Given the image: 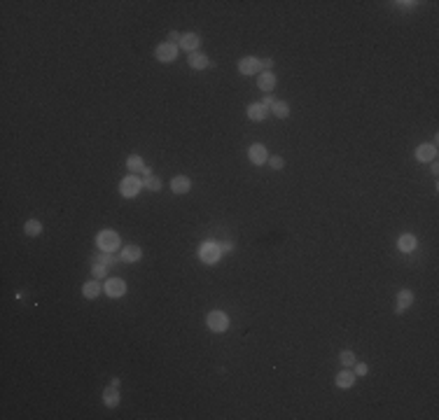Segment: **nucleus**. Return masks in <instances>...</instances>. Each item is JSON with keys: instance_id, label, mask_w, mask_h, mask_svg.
<instances>
[{"instance_id": "f257e3e1", "label": "nucleus", "mask_w": 439, "mask_h": 420, "mask_svg": "<svg viewBox=\"0 0 439 420\" xmlns=\"http://www.w3.org/2000/svg\"><path fill=\"white\" fill-rule=\"evenodd\" d=\"M206 325H208L210 331L222 334V331L229 329V315L224 311H210L208 315H206Z\"/></svg>"}, {"instance_id": "f03ea898", "label": "nucleus", "mask_w": 439, "mask_h": 420, "mask_svg": "<svg viewBox=\"0 0 439 420\" xmlns=\"http://www.w3.org/2000/svg\"><path fill=\"white\" fill-rule=\"evenodd\" d=\"M96 245L103 250V252H117L119 250V234L117 231H101V234L96 236Z\"/></svg>"}, {"instance_id": "7ed1b4c3", "label": "nucleus", "mask_w": 439, "mask_h": 420, "mask_svg": "<svg viewBox=\"0 0 439 420\" xmlns=\"http://www.w3.org/2000/svg\"><path fill=\"white\" fill-rule=\"evenodd\" d=\"M220 257H222L220 243H213V241L201 243V248H199V259L201 261H206V264H215V261H220Z\"/></svg>"}, {"instance_id": "20e7f679", "label": "nucleus", "mask_w": 439, "mask_h": 420, "mask_svg": "<svg viewBox=\"0 0 439 420\" xmlns=\"http://www.w3.org/2000/svg\"><path fill=\"white\" fill-rule=\"evenodd\" d=\"M143 189V180L136 178V175H127V178L119 182V194L124 198H134L138 196V191Z\"/></svg>"}, {"instance_id": "39448f33", "label": "nucleus", "mask_w": 439, "mask_h": 420, "mask_svg": "<svg viewBox=\"0 0 439 420\" xmlns=\"http://www.w3.org/2000/svg\"><path fill=\"white\" fill-rule=\"evenodd\" d=\"M154 56H157V61H161V63H173V61L178 58V47L168 45V42H161V45L154 49Z\"/></svg>"}, {"instance_id": "423d86ee", "label": "nucleus", "mask_w": 439, "mask_h": 420, "mask_svg": "<svg viewBox=\"0 0 439 420\" xmlns=\"http://www.w3.org/2000/svg\"><path fill=\"white\" fill-rule=\"evenodd\" d=\"M103 290H105V294H108V297L119 299V297H124V294H127V283H124L121 278H108V280H105V287H103Z\"/></svg>"}, {"instance_id": "0eeeda50", "label": "nucleus", "mask_w": 439, "mask_h": 420, "mask_svg": "<svg viewBox=\"0 0 439 420\" xmlns=\"http://www.w3.org/2000/svg\"><path fill=\"white\" fill-rule=\"evenodd\" d=\"M248 159L253 161L255 166L267 164V161H269V152H267V147L262 145V143H255V145H250V147H248Z\"/></svg>"}, {"instance_id": "6e6552de", "label": "nucleus", "mask_w": 439, "mask_h": 420, "mask_svg": "<svg viewBox=\"0 0 439 420\" xmlns=\"http://www.w3.org/2000/svg\"><path fill=\"white\" fill-rule=\"evenodd\" d=\"M238 73H241V75H260L262 73L260 58H255V56L241 58V61H238Z\"/></svg>"}, {"instance_id": "1a4fd4ad", "label": "nucleus", "mask_w": 439, "mask_h": 420, "mask_svg": "<svg viewBox=\"0 0 439 420\" xmlns=\"http://www.w3.org/2000/svg\"><path fill=\"white\" fill-rule=\"evenodd\" d=\"M416 159L418 161H434L437 159V145L434 143H423V145L416 147Z\"/></svg>"}, {"instance_id": "9d476101", "label": "nucleus", "mask_w": 439, "mask_h": 420, "mask_svg": "<svg viewBox=\"0 0 439 420\" xmlns=\"http://www.w3.org/2000/svg\"><path fill=\"white\" fill-rule=\"evenodd\" d=\"M187 63H190V68H194V70H206L210 65V61H208V56H206L204 51H192L190 56H187Z\"/></svg>"}, {"instance_id": "9b49d317", "label": "nucleus", "mask_w": 439, "mask_h": 420, "mask_svg": "<svg viewBox=\"0 0 439 420\" xmlns=\"http://www.w3.org/2000/svg\"><path fill=\"white\" fill-rule=\"evenodd\" d=\"M411 304H414V292H411V290H400V292H397V306H395V313H404Z\"/></svg>"}, {"instance_id": "f8f14e48", "label": "nucleus", "mask_w": 439, "mask_h": 420, "mask_svg": "<svg viewBox=\"0 0 439 420\" xmlns=\"http://www.w3.org/2000/svg\"><path fill=\"white\" fill-rule=\"evenodd\" d=\"M103 404H105L108 408H115L117 404H119V388H117V385L110 383L108 388L103 390Z\"/></svg>"}, {"instance_id": "ddd939ff", "label": "nucleus", "mask_w": 439, "mask_h": 420, "mask_svg": "<svg viewBox=\"0 0 439 420\" xmlns=\"http://www.w3.org/2000/svg\"><path fill=\"white\" fill-rule=\"evenodd\" d=\"M192 189V180L187 175H175L171 180V191L173 194H187Z\"/></svg>"}, {"instance_id": "4468645a", "label": "nucleus", "mask_w": 439, "mask_h": 420, "mask_svg": "<svg viewBox=\"0 0 439 420\" xmlns=\"http://www.w3.org/2000/svg\"><path fill=\"white\" fill-rule=\"evenodd\" d=\"M101 292H103V287H101V283H98L96 278L94 280H87V283L82 285V297H84V299H96Z\"/></svg>"}, {"instance_id": "2eb2a0df", "label": "nucleus", "mask_w": 439, "mask_h": 420, "mask_svg": "<svg viewBox=\"0 0 439 420\" xmlns=\"http://www.w3.org/2000/svg\"><path fill=\"white\" fill-rule=\"evenodd\" d=\"M257 87H260L262 91H274L276 89V75L274 73H260L257 75Z\"/></svg>"}, {"instance_id": "dca6fc26", "label": "nucleus", "mask_w": 439, "mask_h": 420, "mask_svg": "<svg viewBox=\"0 0 439 420\" xmlns=\"http://www.w3.org/2000/svg\"><path fill=\"white\" fill-rule=\"evenodd\" d=\"M355 378H357V376L353 374L350 369H344V371H339V374H337L334 383H337L339 388H344V390H346V388H353V385H355Z\"/></svg>"}, {"instance_id": "f3484780", "label": "nucleus", "mask_w": 439, "mask_h": 420, "mask_svg": "<svg viewBox=\"0 0 439 420\" xmlns=\"http://www.w3.org/2000/svg\"><path fill=\"white\" fill-rule=\"evenodd\" d=\"M182 49L185 51H199V47H201V38H199L197 33H185V35H182Z\"/></svg>"}, {"instance_id": "a211bd4d", "label": "nucleus", "mask_w": 439, "mask_h": 420, "mask_svg": "<svg viewBox=\"0 0 439 420\" xmlns=\"http://www.w3.org/2000/svg\"><path fill=\"white\" fill-rule=\"evenodd\" d=\"M397 250L400 252H414L416 250V236L414 234H402L400 236V241H397Z\"/></svg>"}, {"instance_id": "6ab92c4d", "label": "nucleus", "mask_w": 439, "mask_h": 420, "mask_svg": "<svg viewBox=\"0 0 439 420\" xmlns=\"http://www.w3.org/2000/svg\"><path fill=\"white\" fill-rule=\"evenodd\" d=\"M267 115H269V108H264L262 103H253V105H248V119L262 121V119H267Z\"/></svg>"}, {"instance_id": "aec40b11", "label": "nucleus", "mask_w": 439, "mask_h": 420, "mask_svg": "<svg viewBox=\"0 0 439 420\" xmlns=\"http://www.w3.org/2000/svg\"><path fill=\"white\" fill-rule=\"evenodd\" d=\"M127 166H129V171H131V173H145V178H147V175H150V168H147V166L143 164V159H140L138 154H134V157H129Z\"/></svg>"}, {"instance_id": "412c9836", "label": "nucleus", "mask_w": 439, "mask_h": 420, "mask_svg": "<svg viewBox=\"0 0 439 420\" xmlns=\"http://www.w3.org/2000/svg\"><path fill=\"white\" fill-rule=\"evenodd\" d=\"M140 257H143V250H140L138 245H127V248L121 250L119 259L121 261H138Z\"/></svg>"}, {"instance_id": "4be33fe9", "label": "nucleus", "mask_w": 439, "mask_h": 420, "mask_svg": "<svg viewBox=\"0 0 439 420\" xmlns=\"http://www.w3.org/2000/svg\"><path fill=\"white\" fill-rule=\"evenodd\" d=\"M271 115H274L276 119H287V117H290V105H287L285 101H276L274 105H271Z\"/></svg>"}, {"instance_id": "5701e85b", "label": "nucleus", "mask_w": 439, "mask_h": 420, "mask_svg": "<svg viewBox=\"0 0 439 420\" xmlns=\"http://www.w3.org/2000/svg\"><path fill=\"white\" fill-rule=\"evenodd\" d=\"M117 261V257H115V252H98V255H94V264H103V266H112Z\"/></svg>"}, {"instance_id": "b1692460", "label": "nucleus", "mask_w": 439, "mask_h": 420, "mask_svg": "<svg viewBox=\"0 0 439 420\" xmlns=\"http://www.w3.org/2000/svg\"><path fill=\"white\" fill-rule=\"evenodd\" d=\"M24 231L26 236H40L42 234V224H40V220H28L24 224Z\"/></svg>"}, {"instance_id": "393cba45", "label": "nucleus", "mask_w": 439, "mask_h": 420, "mask_svg": "<svg viewBox=\"0 0 439 420\" xmlns=\"http://www.w3.org/2000/svg\"><path fill=\"white\" fill-rule=\"evenodd\" d=\"M143 187H145L147 191H159L161 189V180L157 178V175H147V178L143 180Z\"/></svg>"}, {"instance_id": "a878e982", "label": "nucleus", "mask_w": 439, "mask_h": 420, "mask_svg": "<svg viewBox=\"0 0 439 420\" xmlns=\"http://www.w3.org/2000/svg\"><path fill=\"white\" fill-rule=\"evenodd\" d=\"M339 362L344 364L346 369H350V367L355 364V353H353V350H344V353L339 355Z\"/></svg>"}, {"instance_id": "bb28decb", "label": "nucleus", "mask_w": 439, "mask_h": 420, "mask_svg": "<svg viewBox=\"0 0 439 420\" xmlns=\"http://www.w3.org/2000/svg\"><path fill=\"white\" fill-rule=\"evenodd\" d=\"M91 275H94L96 280H103L108 275V268L103 266V264H94V266H91Z\"/></svg>"}, {"instance_id": "cd10ccee", "label": "nucleus", "mask_w": 439, "mask_h": 420, "mask_svg": "<svg viewBox=\"0 0 439 420\" xmlns=\"http://www.w3.org/2000/svg\"><path fill=\"white\" fill-rule=\"evenodd\" d=\"M166 42H168V45H173V47H180V45H182V33L171 31V33H168V38H166Z\"/></svg>"}, {"instance_id": "c85d7f7f", "label": "nucleus", "mask_w": 439, "mask_h": 420, "mask_svg": "<svg viewBox=\"0 0 439 420\" xmlns=\"http://www.w3.org/2000/svg\"><path fill=\"white\" fill-rule=\"evenodd\" d=\"M269 166H271V168H274V171H280V168H283V166H285V159H283V157H278V154H276V157H269V161H267Z\"/></svg>"}, {"instance_id": "c756f323", "label": "nucleus", "mask_w": 439, "mask_h": 420, "mask_svg": "<svg viewBox=\"0 0 439 420\" xmlns=\"http://www.w3.org/2000/svg\"><path fill=\"white\" fill-rule=\"evenodd\" d=\"M353 367H355V369H353V374H355V376H367V374H369V367H367L364 362H355Z\"/></svg>"}, {"instance_id": "7c9ffc66", "label": "nucleus", "mask_w": 439, "mask_h": 420, "mask_svg": "<svg viewBox=\"0 0 439 420\" xmlns=\"http://www.w3.org/2000/svg\"><path fill=\"white\" fill-rule=\"evenodd\" d=\"M260 65H262V73H271V68H274V58H260Z\"/></svg>"}, {"instance_id": "2f4dec72", "label": "nucleus", "mask_w": 439, "mask_h": 420, "mask_svg": "<svg viewBox=\"0 0 439 420\" xmlns=\"http://www.w3.org/2000/svg\"><path fill=\"white\" fill-rule=\"evenodd\" d=\"M220 250H222V255H224V252H234V243H229V241L220 243Z\"/></svg>"}, {"instance_id": "473e14b6", "label": "nucleus", "mask_w": 439, "mask_h": 420, "mask_svg": "<svg viewBox=\"0 0 439 420\" xmlns=\"http://www.w3.org/2000/svg\"><path fill=\"white\" fill-rule=\"evenodd\" d=\"M430 171H432V173H437V171H439V164H437V159H434V161H430Z\"/></svg>"}, {"instance_id": "72a5a7b5", "label": "nucleus", "mask_w": 439, "mask_h": 420, "mask_svg": "<svg viewBox=\"0 0 439 420\" xmlns=\"http://www.w3.org/2000/svg\"><path fill=\"white\" fill-rule=\"evenodd\" d=\"M395 5H400V7H409V10H411V7H414L416 3H411V0H409V3H395Z\"/></svg>"}]
</instances>
